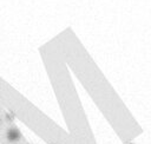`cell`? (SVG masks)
Here are the masks:
<instances>
[{
	"label": "cell",
	"instance_id": "6da1fadb",
	"mask_svg": "<svg viewBox=\"0 0 151 144\" xmlns=\"http://www.w3.org/2000/svg\"><path fill=\"white\" fill-rule=\"evenodd\" d=\"M7 139L9 140V142H17V140H19L20 139V137H21V133H20V131L17 129V127H11L8 131H7Z\"/></svg>",
	"mask_w": 151,
	"mask_h": 144
},
{
	"label": "cell",
	"instance_id": "7a4b0ae2",
	"mask_svg": "<svg viewBox=\"0 0 151 144\" xmlns=\"http://www.w3.org/2000/svg\"><path fill=\"white\" fill-rule=\"evenodd\" d=\"M130 144H132V143H130Z\"/></svg>",
	"mask_w": 151,
	"mask_h": 144
}]
</instances>
